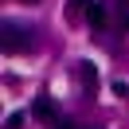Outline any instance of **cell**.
Wrapping results in <instances>:
<instances>
[{"label":"cell","instance_id":"6da1fadb","mask_svg":"<svg viewBox=\"0 0 129 129\" xmlns=\"http://www.w3.org/2000/svg\"><path fill=\"white\" fill-rule=\"evenodd\" d=\"M35 47V35L20 24H0V51L4 55H24Z\"/></svg>","mask_w":129,"mask_h":129},{"label":"cell","instance_id":"7a4b0ae2","mask_svg":"<svg viewBox=\"0 0 129 129\" xmlns=\"http://www.w3.org/2000/svg\"><path fill=\"white\" fill-rule=\"evenodd\" d=\"M78 78H82V86H86V94L98 86V67L94 63H78Z\"/></svg>","mask_w":129,"mask_h":129},{"label":"cell","instance_id":"3957f363","mask_svg":"<svg viewBox=\"0 0 129 129\" xmlns=\"http://www.w3.org/2000/svg\"><path fill=\"white\" fill-rule=\"evenodd\" d=\"M86 24H90V27H102V24H106V4L90 0V8H86Z\"/></svg>","mask_w":129,"mask_h":129},{"label":"cell","instance_id":"277c9868","mask_svg":"<svg viewBox=\"0 0 129 129\" xmlns=\"http://www.w3.org/2000/svg\"><path fill=\"white\" fill-rule=\"evenodd\" d=\"M35 117L47 121V125H55V121H59V117H55V106H51L47 98H39V102H35Z\"/></svg>","mask_w":129,"mask_h":129},{"label":"cell","instance_id":"5b68a950","mask_svg":"<svg viewBox=\"0 0 129 129\" xmlns=\"http://www.w3.org/2000/svg\"><path fill=\"white\" fill-rule=\"evenodd\" d=\"M117 27H129V0H117Z\"/></svg>","mask_w":129,"mask_h":129},{"label":"cell","instance_id":"8992f818","mask_svg":"<svg viewBox=\"0 0 129 129\" xmlns=\"http://www.w3.org/2000/svg\"><path fill=\"white\" fill-rule=\"evenodd\" d=\"M113 94H117V98H129V82L117 78V82H113Z\"/></svg>","mask_w":129,"mask_h":129},{"label":"cell","instance_id":"52a82bcc","mask_svg":"<svg viewBox=\"0 0 129 129\" xmlns=\"http://www.w3.org/2000/svg\"><path fill=\"white\" fill-rule=\"evenodd\" d=\"M90 8V0H71V16H78V12Z\"/></svg>","mask_w":129,"mask_h":129},{"label":"cell","instance_id":"ba28073f","mask_svg":"<svg viewBox=\"0 0 129 129\" xmlns=\"http://www.w3.org/2000/svg\"><path fill=\"white\" fill-rule=\"evenodd\" d=\"M24 125V113H8V129H20Z\"/></svg>","mask_w":129,"mask_h":129},{"label":"cell","instance_id":"9c48e42d","mask_svg":"<svg viewBox=\"0 0 129 129\" xmlns=\"http://www.w3.org/2000/svg\"><path fill=\"white\" fill-rule=\"evenodd\" d=\"M51 129H78V125H74V121H63V117H59V121H55Z\"/></svg>","mask_w":129,"mask_h":129}]
</instances>
